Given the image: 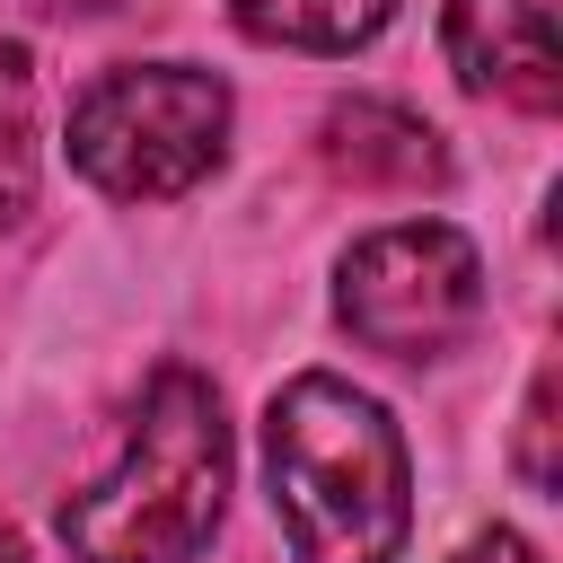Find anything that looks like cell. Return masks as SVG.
Wrapping results in <instances>:
<instances>
[{
	"instance_id": "6da1fadb",
	"label": "cell",
	"mask_w": 563,
	"mask_h": 563,
	"mask_svg": "<svg viewBox=\"0 0 563 563\" xmlns=\"http://www.w3.org/2000/svg\"><path fill=\"white\" fill-rule=\"evenodd\" d=\"M273 519L299 563H396L413 528V457L387 405L334 369H299L264 405Z\"/></svg>"
},
{
	"instance_id": "7a4b0ae2",
	"label": "cell",
	"mask_w": 563,
	"mask_h": 563,
	"mask_svg": "<svg viewBox=\"0 0 563 563\" xmlns=\"http://www.w3.org/2000/svg\"><path fill=\"white\" fill-rule=\"evenodd\" d=\"M229 510V413L220 387L185 361L150 369L123 457L62 501V545L79 563H194Z\"/></svg>"
},
{
	"instance_id": "3957f363",
	"label": "cell",
	"mask_w": 563,
	"mask_h": 563,
	"mask_svg": "<svg viewBox=\"0 0 563 563\" xmlns=\"http://www.w3.org/2000/svg\"><path fill=\"white\" fill-rule=\"evenodd\" d=\"M229 79L194 70V62H123L97 70L70 106V167L114 194V202H167L194 194L220 158H229Z\"/></svg>"
},
{
	"instance_id": "277c9868",
	"label": "cell",
	"mask_w": 563,
	"mask_h": 563,
	"mask_svg": "<svg viewBox=\"0 0 563 563\" xmlns=\"http://www.w3.org/2000/svg\"><path fill=\"white\" fill-rule=\"evenodd\" d=\"M334 317L352 325V343H369L387 361H440L484 317V255L449 220L369 229L334 264Z\"/></svg>"
},
{
	"instance_id": "5b68a950",
	"label": "cell",
	"mask_w": 563,
	"mask_h": 563,
	"mask_svg": "<svg viewBox=\"0 0 563 563\" xmlns=\"http://www.w3.org/2000/svg\"><path fill=\"white\" fill-rule=\"evenodd\" d=\"M554 9H563V0H449V18H440L449 70H457L475 97H501V106H519V114H554V106H563Z\"/></svg>"
},
{
	"instance_id": "8992f818",
	"label": "cell",
	"mask_w": 563,
	"mask_h": 563,
	"mask_svg": "<svg viewBox=\"0 0 563 563\" xmlns=\"http://www.w3.org/2000/svg\"><path fill=\"white\" fill-rule=\"evenodd\" d=\"M317 158L343 185H361V194H440L449 185V141L413 106H396V97H343V106H325Z\"/></svg>"
},
{
	"instance_id": "52a82bcc",
	"label": "cell",
	"mask_w": 563,
	"mask_h": 563,
	"mask_svg": "<svg viewBox=\"0 0 563 563\" xmlns=\"http://www.w3.org/2000/svg\"><path fill=\"white\" fill-rule=\"evenodd\" d=\"M229 18L282 53H352L396 18V0H229Z\"/></svg>"
},
{
	"instance_id": "ba28073f",
	"label": "cell",
	"mask_w": 563,
	"mask_h": 563,
	"mask_svg": "<svg viewBox=\"0 0 563 563\" xmlns=\"http://www.w3.org/2000/svg\"><path fill=\"white\" fill-rule=\"evenodd\" d=\"M35 62L26 44H0V238L35 211Z\"/></svg>"
},
{
	"instance_id": "9c48e42d",
	"label": "cell",
	"mask_w": 563,
	"mask_h": 563,
	"mask_svg": "<svg viewBox=\"0 0 563 563\" xmlns=\"http://www.w3.org/2000/svg\"><path fill=\"white\" fill-rule=\"evenodd\" d=\"M519 475H528L537 493H554V484H563V457H554V361L528 378V413H519Z\"/></svg>"
},
{
	"instance_id": "30bf717a",
	"label": "cell",
	"mask_w": 563,
	"mask_h": 563,
	"mask_svg": "<svg viewBox=\"0 0 563 563\" xmlns=\"http://www.w3.org/2000/svg\"><path fill=\"white\" fill-rule=\"evenodd\" d=\"M457 563H545V554H537V545H528L519 528H484V537H475V545H466Z\"/></svg>"
},
{
	"instance_id": "8fae6325",
	"label": "cell",
	"mask_w": 563,
	"mask_h": 563,
	"mask_svg": "<svg viewBox=\"0 0 563 563\" xmlns=\"http://www.w3.org/2000/svg\"><path fill=\"white\" fill-rule=\"evenodd\" d=\"M35 9H53V18H106L114 0H35Z\"/></svg>"
},
{
	"instance_id": "7c38bea8",
	"label": "cell",
	"mask_w": 563,
	"mask_h": 563,
	"mask_svg": "<svg viewBox=\"0 0 563 563\" xmlns=\"http://www.w3.org/2000/svg\"><path fill=\"white\" fill-rule=\"evenodd\" d=\"M0 563H26V545H18V528L0 519Z\"/></svg>"
}]
</instances>
